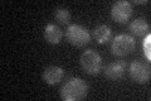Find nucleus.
I'll return each instance as SVG.
<instances>
[{
	"label": "nucleus",
	"mask_w": 151,
	"mask_h": 101,
	"mask_svg": "<svg viewBox=\"0 0 151 101\" xmlns=\"http://www.w3.org/2000/svg\"><path fill=\"white\" fill-rule=\"evenodd\" d=\"M60 97L64 101H79L88 94V85L82 78L73 77L65 82L60 89Z\"/></svg>",
	"instance_id": "f257e3e1"
},
{
	"label": "nucleus",
	"mask_w": 151,
	"mask_h": 101,
	"mask_svg": "<svg viewBox=\"0 0 151 101\" xmlns=\"http://www.w3.org/2000/svg\"><path fill=\"white\" fill-rule=\"evenodd\" d=\"M79 63H81V67L86 73L93 76L100 73L102 68V57L96 51L86 49L79 57Z\"/></svg>",
	"instance_id": "f03ea898"
},
{
	"label": "nucleus",
	"mask_w": 151,
	"mask_h": 101,
	"mask_svg": "<svg viewBox=\"0 0 151 101\" xmlns=\"http://www.w3.org/2000/svg\"><path fill=\"white\" fill-rule=\"evenodd\" d=\"M65 38L67 41L74 47L82 48L91 42V34L87 28H84L79 24H70L65 31Z\"/></svg>",
	"instance_id": "7ed1b4c3"
},
{
	"label": "nucleus",
	"mask_w": 151,
	"mask_h": 101,
	"mask_svg": "<svg viewBox=\"0 0 151 101\" xmlns=\"http://www.w3.org/2000/svg\"><path fill=\"white\" fill-rule=\"evenodd\" d=\"M135 46H136L135 38L130 34L122 33V34H119L113 38L111 43V52L112 54L117 57H125L135 49Z\"/></svg>",
	"instance_id": "20e7f679"
},
{
	"label": "nucleus",
	"mask_w": 151,
	"mask_h": 101,
	"mask_svg": "<svg viewBox=\"0 0 151 101\" xmlns=\"http://www.w3.org/2000/svg\"><path fill=\"white\" fill-rule=\"evenodd\" d=\"M132 4L130 1H116L111 8V18L117 23H126L132 15Z\"/></svg>",
	"instance_id": "39448f33"
},
{
	"label": "nucleus",
	"mask_w": 151,
	"mask_h": 101,
	"mask_svg": "<svg viewBox=\"0 0 151 101\" xmlns=\"http://www.w3.org/2000/svg\"><path fill=\"white\" fill-rule=\"evenodd\" d=\"M130 77L136 84H146L150 80V67L149 65L140 61H135L130 65Z\"/></svg>",
	"instance_id": "423d86ee"
},
{
	"label": "nucleus",
	"mask_w": 151,
	"mask_h": 101,
	"mask_svg": "<svg viewBox=\"0 0 151 101\" xmlns=\"http://www.w3.org/2000/svg\"><path fill=\"white\" fill-rule=\"evenodd\" d=\"M43 81L49 85V86H54L57 84H59L60 81L63 80L64 77V71L62 67H58V66H48L45 67L44 71H43Z\"/></svg>",
	"instance_id": "0eeeda50"
},
{
	"label": "nucleus",
	"mask_w": 151,
	"mask_h": 101,
	"mask_svg": "<svg viewBox=\"0 0 151 101\" xmlns=\"http://www.w3.org/2000/svg\"><path fill=\"white\" fill-rule=\"evenodd\" d=\"M126 70V62L125 61H117L111 62L105 67V76L108 80L116 81L124 77Z\"/></svg>",
	"instance_id": "6e6552de"
},
{
	"label": "nucleus",
	"mask_w": 151,
	"mask_h": 101,
	"mask_svg": "<svg viewBox=\"0 0 151 101\" xmlns=\"http://www.w3.org/2000/svg\"><path fill=\"white\" fill-rule=\"evenodd\" d=\"M63 37V32L60 31L59 27H57L55 24H47L44 28V38L45 41L50 43V44H58Z\"/></svg>",
	"instance_id": "1a4fd4ad"
},
{
	"label": "nucleus",
	"mask_w": 151,
	"mask_h": 101,
	"mask_svg": "<svg viewBox=\"0 0 151 101\" xmlns=\"http://www.w3.org/2000/svg\"><path fill=\"white\" fill-rule=\"evenodd\" d=\"M112 37V31L111 28L106 25V24H100V25L94 27L93 29V38L96 39L98 44H105Z\"/></svg>",
	"instance_id": "9d476101"
},
{
	"label": "nucleus",
	"mask_w": 151,
	"mask_h": 101,
	"mask_svg": "<svg viewBox=\"0 0 151 101\" xmlns=\"http://www.w3.org/2000/svg\"><path fill=\"white\" fill-rule=\"evenodd\" d=\"M129 31L136 37H142L149 31V23L145 18H136L129 24Z\"/></svg>",
	"instance_id": "9b49d317"
},
{
	"label": "nucleus",
	"mask_w": 151,
	"mask_h": 101,
	"mask_svg": "<svg viewBox=\"0 0 151 101\" xmlns=\"http://www.w3.org/2000/svg\"><path fill=\"white\" fill-rule=\"evenodd\" d=\"M54 17H55V20L58 23L68 24L69 19H70V13H69V10L67 8L58 7V8H55V10H54Z\"/></svg>",
	"instance_id": "f8f14e48"
},
{
	"label": "nucleus",
	"mask_w": 151,
	"mask_h": 101,
	"mask_svg": "<svg viewBox=\"0 0 151 101\" xmlns=\"http://www.w3.org/2000/svg\"><path fill=\"white\" fill-rule=\"evenodd\" d=\"M144 54L147 61H151V34L147 33L144 39Z\"/></svg>",
	"instance_id": "ddd939ff"
},
{
	"label": "nucleus",
	"mask_w": 151,
	"mask_h": 101,
	"mask_svg": "<svg viewBox=\"0 0 151 101\" xmlns=\"http://www.w3.org/2000/svg\"><path fill=\"white\" fill-rule=\"evenodd\" d=\"M135 4H147V0H135Z\"/></svg>",
	"instance_id": "4468645a"
}]
</instances>
